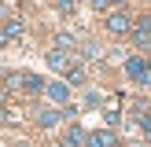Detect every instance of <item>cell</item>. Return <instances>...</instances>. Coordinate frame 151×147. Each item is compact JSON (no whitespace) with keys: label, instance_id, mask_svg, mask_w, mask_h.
<instances>
[{"label":"cell","instance_id":"cell-1","mask_svg":"<svg viewBox=\"0 0 151 147\" xmlns=\"http://www.w3.org/2000/svg\"><path fill=\"white\" fill-rule=\"evenodd\" d=\"M125 74H129V81H137V85H147L151 81V63L140 59V55H133V59H125Z\"/></svg>","mask_w":151,"mask_h":147},{"label":"cell","instance_id":"cell-2","mask_svg":"<svg viewBox=\"0 0 151 147\" xmlns=\"http://www.w3.org/2000/svg\"><path fill=\"white\" fill-rule=\"evenodd\" d=\"M133 26H137V22H133L129 11H111L107 15V29H111V33H129Z\"/></svg>","mask_w":151,"mask_h":147},{"label":"cell","instance_id":"cell-3","mask_svg":"<svg viewBox=\"0 0 151 147\" xmlns=\"http://www.w3.org/2000/svg\"><path fill=\"white\" fill-rule=\"evenodd\" d=\"M19 37H22V19H7L4 29H0V48H4V44H15Z\"/></svg>","mask_w":151,"mask_h":147},{"label":"cell","instance_id":"cell-4","mask_svg":"<svg viewBox=\"0 0 151 147\" xmlns=\"http://www.w3.org/2000/svg\"><path fill=\"white\" fill-rule=\"evenodd\" d=\"M85 147H114V132H111V129H100V132H88Z\"/></svg>","mask_w":151,"mask_h":147},{"label":"cell","instance_id":"cell-5","mask_svg":"<svg viewBox=\"0 0 151 147\" xmlns=\"http://www.w3.org/2000/svg\"><path fill=\"white\" fill-rule=\"evenodd\" d=\"M59 121H63V110H41V114H37V125H41V129H55Z\"/></svg>","mask_w":151,"mask_h":147},{"label":"cell","instance_id":"cell-6","mask_svg":"<svg viewBox=\"0 0 151 147\" xmlns=\"http://www.w3.org/2000/svg\"><path fill=\"white\" fill-rule=\"evenodd\" d=\"M48 66L52 70H66V66H70V55H66L63 48H52L48 51Z\"/></svg>","mask_w":151,"mask_h":147},{"label":"cell","instance_id":"cell-7","mask_svg":"<svg viewBox=\"0 0 151 147\" xmlns=\"http://www.w3.org/2000/svg\"><path fill=\"white\" fill-rule=\"evenodd\" d=\"M85 140H88V132L81 129V125H74V129H70V132L63 136V147H81Z\"/></svg>","mask_w":151,"mask_h":147},{"label":"cell","instance_id":"cell-8","mask_svg":"<svg viewBox=\"0 0 151 147\" xmlns=\"http://www.w3.org/2000/svg\"><path fill=\"white\" fill-rule=\"evenodd\" d=\"M63 77L70 81V85H85V66H81V63H70L63 70Z\"/></svg>","mask_w":151,"mask_h":147},{"label":"cell","instance_id":"cell-9","mask_svg":"<svg viewBox=\"0 0 151 147\" xmlns=\"http://www.w3.org/2000/svg\"><path fill=\"white\" fill-rule=\"evenodd\" d=\"M66 96H70V92H66V85H59V81H55V85H48V99H52V103H66Z\"/></svg>","mask_w":151,"mask_h":147},{"label":"cell","instance_id":"cell-10","mask_svg":"<svg viewBox=\"0 0 151 147\" xmlns=\"http://www.w3.org/2000/svg\"><path fill=\"white\" fill-rule=\"evenodd\" d=\"M22 88H26V92H41V88H44V81L37 77V74H22Z\"/></svg>","mask_w":151,"mask_h":147},{"label":"cell","instance_id":"cell-11","mask_svg":"<svg viewBox=\"0 0 151 147\" xmlns=\"http://www.w3.org/2000/svg\"><path fill=\"white\" fill-rule=\"evenodd\" d=\"M55 48H63V51H74V37H70V33H59V37H55Z\"/></svg>","mask_w":151,"mask_h":147},{"label":"cell","instance_id":"cell-12","mask_svg":"<svg viewBox=\"0 0 151 147\" xmlns=\"http://www.w3.org/2000/svg\"><path fill=\"white\" fill-rule=\"evenodd\" d=\"M4 88H22V74H4Z\"/></svg>","mask_w":151,"mask_h":147},{"label":"cell","instance_id":"cell-13","mask_svg":"<svg viewBox=\"0 0 151 147\" xmlns=\"http://www.w3.org/2000/svg\"><path fill=\"white\" fill-rule=\"evenodd\" d=\"M55 7H59L63 15H74V0H55Z\"/></svg>","mask_w":151,"mask_h":147},{"label":"cell","instance_id":"cell-14","mask_svg":"<svg viewBox=\"0 0 151 147\" xmlns=\"http://www.w3.org/2000/svg\"><path fill=\"white\" fill-rule=\"evenodd\" d=\"M4 103H7V88H0V107H4Z\"/></svg>","mask_w":151,"mask_h":147},{"label":"cell","instance_id":"cell-15","mask_svg":"<svg viewBox=\"0 0 151 147\" xmlns=\"http://www.w3.org/2000/svg\"><path fill=\"white\" fill-rule=\"evenodd\" d=\"M107 4H125V0H107Z\"/></svg>","mask_w":151,"mask_h":147},{"label":"cell","instance_id":"cell-16","mask_svg":"<svg viewBox=\"0 0 151 147\" xmlns=\"http://www.w3.org/2000/svg\"><path fill=\"white\" fill-rule=\"evenodd\" d=\"M15 147H29V143H15Z\"/></svg>","mask_w":151,"mask_h":147}]
</instances>
